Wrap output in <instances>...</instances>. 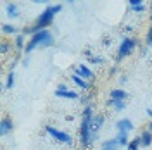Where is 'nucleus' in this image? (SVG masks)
Segmentation results:
<instances>
[{"mask_svg": "<svg viewBox=\"0 0 152 150\" xmlns=\"http://www.w3.org/2000/svg\"><path fill=\"white\" fill-rule=\"evenodd\" d=\"M61 10H62V5L61 4L48 5L43 12H40V16L37 17L35 24L33 26H24V28L21 29V33L26 35V36H33L35 33L42 31V29H48V26H52V23H54V17H56Z\"/></svg>", "mask_w": 152, "mask_h": 150, "instance_id": "obj_1", "label": "nucleus"}, {"mask_svg": "<svg viewBox=\"0 0 152 150\" xmlns=\"http://www.w3.org/2000/svg\"><path fill=\"white\" fill-rule=\"evenodd\" d=\"M95 111L94 105H85L83 107V112H81V122H80V130H78V138H80V145L81 149H90L92 147V126L90 122L94 119Z\"/></svg>", "mask_w": 152, "mask_h": 150, "instance_id": "obj_2", "label": "nucleus"}, {"mask_svg": "<svg viewBox=\"0 0 152 150\" xmlns=\"http://www.w3.org/2000/svg\"><path fill=\"white\" fill-rule=\"evenodd\" d=\"M48 38H52V33H50L48 29H42V31L35 33L33 36H29L28 43H26V48H24L26 55H29V54H31L33 50H37V48H42V45L47 42Z\"/></svg>", "mask_w": 152, "mask_h": 150, "instance_id": "obj_3", "label": "nucleus"}, {"mask_svg": "<svg viewBox=\"0 0 152 150\" xmlns=\"http://www.w3.org/2000/svg\"><path fill=\"white\" fill-rule=\"evenodd\" d=\"M138 47V40L132 36H124L119 43V48H118V57H116V62H121L123 59L130 57L135 52V48Z\"/></svg>", "mask_w": 152, "mask_h": 150, "instance_id": "obj_4", "label": "nucleus"}, {"mask_svg": "<svg viewBox=\"0 0 152 150\" xmlns=\"http://www.w3.org/2000/svg\"><path fill=\"white\" fill-rule=\"evenodd\" d=\"M45 131H47V135H50L54 140L61 141V143H66V145H73V138H71V135L66 131H61V130H57V128H54V126H45Z\"/></svg>", "mask_w": 152, "mask_h": 150, "instance_id": "obj_5", "label": "nucleus"}, {"mask_svg": "<svg viewBox=\"0 0 152 150\" xmlns=\"http://www.w3.org/2000/svg\"><path fill=\"white\" fill-rule=\"evenodd\" d=\"M104 121H105V117L102 114H95L94 116V119L90 122V126H92V143L99 138V133L104 128Z\"/></svg>", "mask_w": 152, "mask_h": 150, "instance_id": "obj_6", "label": "nucleus"}, {"mask_svg": "<svg viewBox=\"0 0 152 150\" xmlns=\"http://www.w3.org/2000/svg\"><path fill=\"white\" fill-rule=\"evenodd\" d=\"M75 74H78L80 78H83V79H86V81H90V79H94V78H95L94 71H92L88 66H85V64H80V66L76 67Z\"/></svg>", "mask_w": 152, "mask_h": 150, "instance_id": "obj_7", "label": "nucleus"}, {"mask_svg": "<svg viewBox=\"0 0 152 150\" xmlns=\"http://www.w3.org/2000/svg\"><path fill=\"white\" fill-rule=\"evenodd\" d=\"M54 95H56L57 98H66V100H80V97H81L78 92H73V90H59V88L54 92Z\"/></svg>", "mask_w": 152, "mask_h": 150, "instance_id": "obj_8", "label": "nucleus"}, {"mask_svg": "<svg viewBox=\"0 0 152 150\" xmlns=\"http://www.w3.org/2000/svg\"><path fill=\"white\" fill-rule=\"evenodd\" d=\"M14 131V122L10 117H2V121H0V135L2 136H7L9 133Z\"/></svg>", "mask_w": 152, "mask_h": 150, "instance_id": "obj_9", "label": "nucleus"}, {"mask_svg": "<svg viewBox=\"0 0 152 150\" xmlns=\"http://www.w3.org/2000/svg\"><path fill=\"white\" fill-rule=\"evenodd\" d=\"M116 128H118V131H126V133H130V131H133L135 124L132 122V119L123 117V119H119V121L116 122Z\"/></svg>", "mask_w": 152, "mask_h": 150, "instance_id": "obj_10", "label": "nucleus"}, {"mask_svg": "<svg viewBox=\"0 0 152 150\" xmlns=\"http://www.w3.org/2000/svg\"><path fill=\"white\" fill-rule=\"evenodd\" d=\"M71 81H73L78 88H81V90H94V84L90 83V81H86V79H83V78H80L78 74L71 76Z\"/></svg>", "mask_w": 152, "mask_h": 150, "instance_id": "obj_11", "label": "nucleus"}, {"mask_svg": "<svg viewBox=\"0 0 152 150\" xmlns=\"http://www.w3.org/2000/svg\"><path fill=\"white\" fill-rule=\"evenodd\" d=\"M109 98H113V100H124V102H126L128 92L123 90V88H114V90L109 92Z\"/></svg>", "mask_w": 152, "mask_h": 150, "instance_id": "obj_12", "label": "nucleus"}, {"mask_svg": "<svg viewBox=\"0 0 152 150\" xmlns=\"http://www.w3.org/2000/svg\"><path fill=\"white\" fill-rule=\"evenodd\" d=\"M128 4H130V10H132V12H137V14L145 12L143 0H128Z\"/></svg>", "mask_w": 152, "mask_h": 150, "instance_id": "obj_13", "label": "nucleus"}, {"mask_svg": "<svg viewBox=\"0 0 152 150\" xmlns=\"http://www.w3.org/2000/svg\"><path fill=\"white\" fill-rule=\"evenodd\" d=\"M119 149H121V147H119V143L116 140V136L102 141V147H100V150H119Z\"/></svg>", "mask_w": 152, "mask_h": 150, "instance_id": "obj_14", "label": "nucleus"}, {"mask_svg": "<svg viewBox=\"0 0 152 150\" xmlns=\"http://www.w3.org/2000/svg\"><path fill=\"white\" fill-rule=\"evenodd\" d=\"M107 107H113L116 112H121L126 109V102L124 100H113V98H109L107 100Z\"/></svg>", "mask_w": 152, "mask_h": 150, "instance_id": "obj_15", "label": "nucleus"}, {"mask_svg": "<svg viewBox=\"0 0 152 150\" xmlns=\"http://www.w3.org/2000/svg\"><path fill=\"white\" fill-rule=\"evenodd\" d=\"M2 33H4V35H12V36H18L19 35L18 28H16L14 24H9V23H4V24H2Z\"/></svg>", "mask_w": 152, "mask_h": 150, "instance_id": "obj_16", "label": "nucleus"}, {"mask_svg": "<svg viewBox=\"0 0 152 150\" xmlns=\"http://www.w3.org/2000/svg\"><path fill=\"white\" fill-rule=\"evenodd\" d=\"M128 135H130V133H126V131H118L116 140H118V143H119V147H128V143H130Z\"/></svg>", "mask_w": 152, "mask_h": 150, "instance_id": "obj_17", "label": "nucleus"}, {"mask_svg": "<svg viewBox=\"0 0 152 150\" xmlns=\"http://www.w3.org/2000/svg\"><path fill=\"white\" fill-rule=\"evenodd\" d=\"M26 35H23V33H19L18 36H14V47L18 48V50H23V48H26Z\"/></svg>", "mask_w": 152, "mask_h": 150, "instance_id": "obj_18", "label": "nucleus"}, {"mask_svg": "<svg viewBox=\"0 0 152 150\" xmlns=\"http://www.w3.org/2000/svg\"><path fill=\"white\" fill-rule=\"evenodd\" d=\"M7 16H9L10 19H18L21 14H19V9H18V5L16 4H7Z\"/></svg>", "mask_w": 152, "mask_h": 150, "instance_id": "obj_19", "label": "nucleus"}, {"mask_svg": "<svg viewBox=\"0 0 152 150\" xmlns=\"http://www.w3.org/2000/svg\"><path fill=\"white\" fill-rule=\"evenodd\" d=\"M140 140H142V147H151L152 143V133L149 130H145V131L140 133Z\"/></svg>", "mask_w": 152, "mask_h": 150, "instance_id": "obj_20", "label": "nucleus"}, {"mask_svg": "<svg viewBox=\"0 0 152 150\" xmlns=\"http://www.w3.org/2000/svg\"><path fill=\"white\" fill-rule=\"evenodd\" d=\"M140 147H142V140H140V136H137V138L130 140V143H128L126 150H138Z\"/></svg>", "mask_w": 152, "mask_h": 150, "instance_id": "obj_21", "label": "nucleus"}, {"mask_svg": "<svg viewBox=\"0 0 152 150\" xmlns=\"http://www.w3.org/2000/svg\"><path fill=\"white\" fill-rule=\"evenodd\" d=\"M14 83H16V73H14V71H9V74H7V81H5V88L10 90V88L14 86Z\"/></svg>", "mask_w": 152, "mask_h": 150, "instance_id": "obj_22", "label": "nucleus"}, {"mask_svg": "<svg viewBox=\"0 0 152 150\" xmlns=\"http://www.w3.org/2000/svg\"><path fill=\"white\" fill-rule=\"evenodd\" d=\"M10 48H12V43H10V42H7V40H2V43H0V54H2V55L9 54Z\"/></svg>", "mask_w": 152, "mask_h": 150, "instance_id": "obj_23", "label": "nucleus"}, {"mask_svg": "<svg viewBox=\"0 0 152 150\" xmlns=\"http://www.w3.org/2000/svg\"><path fill=\"white\" fill-rule=\"evenodd\" d=\"M88 62H90V64H95V66H102V64H104V57L90 55L88 57Z\"/></svg>", "mask_w": 152, "mask_h": 150, "instance_id": "obj_24", "label": "nucleus"}, {"mask_svg": "<svg viewBox=\"0 0 152 150\" xmlns=\"http://www.w3.org/2000/svg\"><path fill=\"white\" fill-rule=\"evenodd\" d=\"M145 47L152 48V26L147 29V35H145Z\"/></svg>", "mask_w": 152, "mask_h": 150, "instance_id": "obj_25", "label": "nucleus"}, {"mask_svg": "<svg viewBox=\"0 0 152 150\" xmlns=\"http://www.w3.org/2000/svg\"><path fill=\"white\" fill-rule=\"evenodd\" d=\"M92 98H94V93H88L86 97H80V102L83 103V107H85V105H90L92 103Z\"/></svg>", "mask_w": 152, "mask_h": 150, "instance_id": "obj_26", "label": "nucleus"}, {"mask_svg": "<svg viewBox=\"0 0 152 150\" xmlns=\"http://www.w3.org/2000/svg\"><path fill=\"white\" fill-rule=\"evenodd\" d=\"M116 73H118V66H113L111 67V71H109V76H114Z\"/></svg>", "mask_w": 152, "mask_h": 150, "instance_id": "obj_27", "label": "nucleus"}, {"mask_svg": "<svg viewBox=\"0 0 152 150\" xmlns=\"http://www.w3.org/2000/svg\"><path fill=\"white\" fill-rule=\"evenodd\" d=\"M126 81H128V76H126V74H123L121 78H119V83H121V84H124Z\"/></svg>", "mask_w": 152, "mask_h": 150, "instance_id": "obj_28", "label": "nucleus"}, {"mask_svg": "<svg viewBox=\"0 0 152 150\" xmlns=\"http://www.w3.org/2000/svg\"><path fill=\"white\" fill-rule=\"evenodd\" d=\"M28 64H29V57H26V59L23 60V66H24V67H28Z\"/></svg>", "mask_w": 152, "mask_h": 150, "instance_id": "obj_29", "label": "nucleus"}, {"mask_svg": "<svg viewBox=\"0 0 152 150\" xmlns=\"http://www.w3.org/2000/svg\"><path fill=\"white\" fill-rule=\"evenodd\" d=\"M57 88H59V90H67V86H66V84H59Z\"/></svg>", "mask_w": 152, "mask_h": 150, "instance_id": "obj_30", "label": "nucleus"}, {"mask_svg": "<svg viewBox=\"0 0 152 150\" xmlns=\"http://www.w3.org/2000/svg\"><path fill=\"white\" fill-rule=\"evenodd\" d=\"M35 4H47V0H33Z\"/></svg>", "mask_w": 152, "mask_h": 150, "instance_id": "obj_31", "label": "nucleus"}, {"mask_svg": "<svg viewBox=\"0 0 152 150\" xmlns=\"http://www.w3.org/2000/svg\"><path fill=\"white\" fill-rule=\"evenodd\" d=\"M147 116H149V117L152 119V109H147Z\"/></svg>", "mask_w": 152, "mask_h": 150, "instance_id": "obj_32", "label": "nucleus"}, {"mask_svg": "<svg viewBox=\"0 0 152 150\" xmlns=\"http://www.w3.org/2000/svg\"><path fill=\"white\" fill-rule=\"evenodd\" d=\"M149 131L152 133V119H151V122H149Z\"/></svg>", "mask_w": 152, "mask_h": 150, "instance_id": "obj_33", "label": "nucleus"}, {"mask_svg": "<svg viewBox=\"0 0 152 150\" xmlns=\"http://www.w3.org/2000/svg\"><path fill=\"white\" fill-rule=\"evenodd\" d=\"M67 4H75V0H66Z\"/></svg>", "mask_w": 152, "mask_h": 150, "instance_id": "obj_34", "label": "nucleus"}]
</instances>
